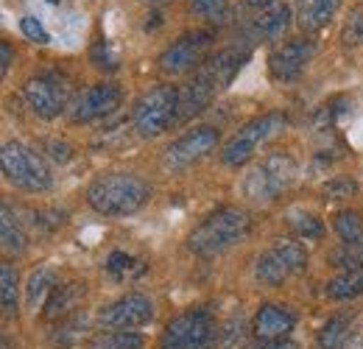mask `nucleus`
<instances>
[{"mask_svg": "<svg viewBox=\"0 0 363 349\" xmlns=\"http://www.w3.org/2000/svg\"><path fill=\"white\" fill-rule=\"evenodd\" d=\"M87 204L98 216L106 218H126L140 213L151 199V184L129 171H109L95 176L87 187Z\"/></svg>", "mask_w": 363, "mask_h": 349, "instance_id": "1", "label": "nucleus"}, {"mask_svg": "<svg viewBox=\"0 0 363 349\" xmlns=\"http://www.w3.org/2000/svg\"><path fill=\"white\" fill-rule=\"evenodd\" d=\"M249 232H252V218L246 210L221 207L210 213L201 223H196V229L187 235V249L199 257H216L238 246L240 240H246Z\"/></svg>", "mask_w": 363, "mask_h": 349, "instance_id": "2", "label": "nucleus"}, {"mask_svg": "<svg viewBox=\"0 0 363 349\" xmlns=\"http://www.w3.org/2000/svg\"><path fill=\"white\" fill-rule=\"evenodd\" d=\"M0 165H3V176L26 193H45L53 187V174L48 168L45 157L26 143H17V140L6 143L0 151Z\"/></svg>", "mask_w": 363, "mask_h": 349, "instance_id": "3", "label": "nucleus"}, {"mask_svg": "<svg viewBox=\"0 0 363 349\" xmlns=\"http://www.w3.org/2000/svg\"><path fill=\"white\" fill-rule=\"evenodd\" d=\"M177 106H179V87L174 84H160L140 95L132 112V126L137 137L157 140L168 129H177Z\"/></svg>", "mask_w": 363, "mask_h": 349, "instance_id": "4", "label": "nucleus"}, {"mask_svg": "<svg viewBox=\"0 0 363 349\" xmlns=\"http://www.w3.org/2000/svg\"><path fill=\"white\" fill-rule=\"evenodd\" d=\"M288 126V118L282 112H266V115H257L252 118L249 123H243L240 129L235 131L224 143L221 148V162L227 168H240L246 165L260 145H266L272 137H277L279 131Z\"/></svg>", "mask_w": 363, "mask_h": 349, "instance_id": "5", "label": "nucleus"}, {"mask_svg": "<svg viewBox=\"0 0 363 349\" xmlns=\"http://www.w3.org/2000/svg\"><path fill=\"white\" fill-rule=\"evenodd\" d=\"M218 341V327L216 318L201 310H184L179 316H174L162 336H160V349H216Z\"/></svg>", "mask_w": 363, "mask_h": 349, "instance_id": "6", "label": "nucleus"}, {"mask_svg": "<svg viewBox=\"0 0 363 349\" xmlns=\"http://www.w3.org/2000/svg\"><path fill=\"white\" fill-rule=\"evenodd\" d=\"M213 40H216L213 31H204V28L182 34L179 40H174L160 53V59H157L160 73L162 76H184V73L196 70L207 59V50L213 48Z\"/></svg>", "mask_w": 363, "mask_h": 349, "instance_id": "7", "label": "nucleus"}, {"mask_svg": "<svg viewBox=\"0 0 363 349\" xmlns=\"http://www.w3.org/2000/svg\"><path fill=\"white\" fill-rule=\"evenodd\" d=\"M218 129L213 126H196V129L184 131L182 137H177L165 154H162V168L168 174H179L184 168L201 162L204 157H210L216 148H218Z\"/></svg>", "mask_w": 363, "mask_h": 349, "instance_id": "8", "label": "nucleus"}, {"mask_svg": "<svg viewBox=\"0 0 363 349\" xmlns=\"http://www.w3.org/2000/svg\"><path fill=\"white\" fill-rule=\"evenodd\" d=\"M121 101H123V89L115 82H98L92 87L82 89L73 98L67 112H70L73 123H92V121H104V118L115 115Z\"/></svg>", "mask_w": 363, "mask_h": 349, "instance_id": "9", "label": "nucleus"}, {"mask_svg": "<svg viewBox=\"0 0 363 349\" xmlns=\"http://www.w3.org/2000/svg\"><path fill=\"white\" fill-rule=\"evenodd\" d=\"M154 321V302L145 294H126L112 305L101 307L98 324L104 330H135Z\"/></svg>", "mask_w": 363, "mask_h": 349, "instance_id": "10", "label": "nucleus"}, {"mask_svg": "<svg viewBox=\"0 0 363 349\" xmlns=\"http://www.w3.org/2000/svg\"><path fill=\"white\" fill-rule=\"evenodd\" d=\"M316 53V43L311 37H294L277 45L269 53V70L277 82H296Z\"/></svg>", "mask_w": 363, "mask_h": 349, "instance_id": "11", "label": "nucleus"}, {"mask_svg": "<svg viewBox=\"0 0 363 349\" xmlns=\"http://www.w3.org/2000/svg\"><path fill=\"white\" fill-rule=\"evenodd\" d=\"M23 95H26L28 109L37 118H43V121H53L65 109H70L67 106V92H65V87L53 76H34V79H28L26 87H23Z\"/></svg>", "mask_w": 363, "mask_h": 349, "instance_id": "12", "label": "nucleus"}, {"mask_svg": "<svg viewBox=\"0 0 363 349\" xmlns=\"http://www.w3.org/2000/svg\"><path fill=\"white\" fill-rule=\"evenodd\" d=\"M246 59H249V50H240V48H221L218 53L207 56V59L196 67V73L221 92V89H227L229 84L235 82V76L240 73V67L246 65Z\"/></svg>", "mask_w": 363, "mask_h": 349, "instance_id": "13", "label": "nucleus"}, {"mask_svg": "<svg viewBox=\"0 0 363 349\" xmlns=\"http://www.w3.org/2000/svg\"><path fill=\"white\" fill-rule=\"evenodd\" d=\"M296 327V316L285 305H274L266 302L252 318V333L257 336V341H277V338H288Z\"/></svg>", "mask_w": 363, "mask_h": 349, "instance_id": "14", "label": "nucleus"}, {"mask_svg": "<svg viewBox=\"0 0 363 349\" xmlns=\"http://www.w3.org/2000/svg\"><path fill=\"white\" fill-rule=\"evenodd\" d=\"M218 95V89L213 87L210 82H204L199 73H193L184 84L179 87V106H177V126L187 123L190 118H196L199 112H204L213 98Z\"/></svg>", "mask_w": 363, "mask_h": 349, "instance_id": "15", "label": "nucleus"}, {"mask_svg": "<svg viewBox=\"0 0 363 349\" xmlns=\"http://www.w3.org/2000/svg\"><path fill=\"white\" fill-rule=\"evenodd\" d=\"M84 294H87V288L82 282H59L56 291L48 299L45 310H43V318L45 321H62L65 316L76 313V307H79Z\"/></svg>", "mask_w": 363, "mask_h": 349, "instance_id": "16", "label": "nucleus"}, {"mask_svg": "<svg viewBox=\"0 0 363 349\" xmlns=\"http://www.w3.org/2000/svg\"><path fill=\"white\" fill-rule=\"evenodd\" d=\"M341 0H296V23L302 31L316 34L338 11Z\"/></svg>", "mask_w": 363, "mask_h": 349, "instance_id": "17", "label": "nucleus"}, {"mask_svg": "<svg viewBox=\"0 0 363 349\" xmlns=\"http://www.w3.org/2000/svg\"><path fill=\"white\" fill-rule=\"evenodd\" d=\"M255 28L263 40H272V43L282 40L291 28V6L285 0H274L272 6L260 11V17L255 20Z\"/></svg>", "mask_w": 363, "mask_h": 349, "instance_id": "18", "label": "nucleus"}, {"mask_svg": "<svg viewBox=\"0 0 363 349\" xmlns=\"http://www.w3.org/2000/svg\"><path fill=\"white\" fill-rule=\"evenodd\" d=\"M59 279H56V271L48 268V265H40L31 271L28 277V285H26V302H28V310H45L50 294L56 291Z\"/></svg>", "mask_w": 363, "mask_h": 349, "instance_id": "19", "label": "nucleus"}, {"mask_svg": "<svg viewBox=\"0 0 363 349\" xmlns=\"http://www.w3.org/2000/svg\"><path fill=\"white\" fill-rule=\"evenodd\" d=\"M87 330H90V316L82 313V310H76V313L65 316L56 324V330L50 333V341L56 347H76V344H82L87 338Z\"/></svg>", "mask_w": 363, "mask_h": 349, "instance_id": "20", "label": "nucleus"}, {"mask_svg": "<svg viewBox=\"0 0 363 349\" xmlns=\"http://www.w3.org/2000/svg\"><path fill=\"white\" fill-rule=\"evenodd\" d=\"M243 193L252 199V201H257V204H272L279 199V187L274 184V179L269 176V171L263 168V162H257L249 174L243 176Z\"/></svg>", "mask_w": 363, "mask_h": 349, "instance_id": "21", "label": "nucleus"}, {"mask_svg": "<svg viewBox=\"0 0 363 349\" xmlns=\"http://www.w3.org/2000/svg\"><path fill=\"white\" fill-rule=\"evenodd\" d=\"M324 294H327V299H335V302H350V299L363 297V268L338 271L333 279H327Z\"/></svg>", "mask_w": 363, "mask_h": 349, "instance_id": "22", "label": "nucleus"}, {"mask_svg": "<svg viewBox=\"0 0 363 349\" xmlns=\"http://www.w3.org/2000/svg\"><path fill=\"white\" fill-rule=\"evenodd\" d=\"M0 240H3V249L14 257L28 249V235L9 204H3V213H0Z\"/></svg>", "mask_w": 363, "mask_h": 349, "instance_id": "23", "label": "nucleus"}, {"mask_svg": "<svg viewBox=\"0 0 363 349\" xmlns=\"http://www.w3.org/2000/svg\"><path fill=\"white\" fill-rule=\"evenodd\" d=\"M0 305H3V316L14 318L17 307H20V271L14 262H3L0 265Z\"/></svg>", "mask_w": 363, "mask_h": 349, "instance_id": "24", "label": "nucleus"}, {"mask_svg": "<svg viewBox=\"0 0 363 349\" xmlns=\"http://www.w3.org/2000/svg\"><path fill=\"white\" fill-rule=\"evenodd\" d=\"M352 338V321L350 316H333L316 336L318 349H344Z\"/></svg>", "mask_w": 363, "mask_h": 349, "instance_id": "25", "label": "nucleus"}, {"mask_svg": "<svg viewBox=\"0 0 363 349\" xmlns=\"http://www.w3.org/2000/svg\"><path fill=\"white\" fill-rule=\"evenodd\" d=\"M288 274H291V271L285 268V262L277 257L274 249L263 252V255L257 257V262H255V279H257L260 285H266V288H279Z\"/></svg>", "mask_w": 363, "mask_h": 349, "instance_id": "26", "label": "nucleus"}, {"mask_svg": "<svg viewBox=\"0 0 363 349\" xmlns=\"http://www.w3.org/2000/svg\"><path fill=\"white\" fill-rule=\"evenodd\" d=\"M272 249L277 252V257L285 262V268L291 274L308 271V249L302 246L299 238H277V243H274Z\"/></svg>", "mask_w": 363, "mask_h": 349, "instance_id": "27", "label": "nucleus"}, {"mask_svg": "<svg viewBox=\"0 0 363 349\" xmlns=\"http://www.w3.org/2000/svg\"><path fill=\"white\" fill-rule=\"evenodd\" d=\"M263 168L269 171V176H272L274 184H277L279 190H288V187L296 182V174H299L294 157H291V154H282V151L269 154V157L263 160Z\"/></svg>", "mask_w": 363, "mask_h": 349, "instance_id": "28", "label": "nucleus"}, {"mask_svg": "<svg viewBox=\"0 0 363 349\" xmlns=\"http://www.w3.org/2000/svg\"><path fill=\"white\" fill-rule=\"evenodd\" d=\"M187 11L210 26H224L232 14V6L229 0H184Z\"/></svg>", "mask_w": 363, "mask_h": 349, "instance_id": "29", "label": "nucleus"}, {"mask_svg": "<svg viewBox=\"0 0 363 349\" xmlns=\"http://www.w3.org/2000/svg\"><path fill=\"white\" fill-rule=\"evenodd\" d=\"M333 232L338 235L341 243L363 246V218L352 210H338L333 216Z\"/></svg>", "mask_w": 363, "mask_h": 349, "instance_id": "30", "label": "nucleus"}, {"mask_svg": "<svg viewBox=\"0 0 363 349\" xmlns=\"http://www.w3.org/2000/svg\"><path fill=\"white\" fill-rule=\"evenodd\" d=\"M106 274L112 277V279H118V282H123V279H135L140 274H145V265L132 257V255H126V252H112L109 257H106Z\"/></svg>", "mask_w": 363, "mask_h": 349, "instance_id": "31", "label": "nucleus"}, {"mask_svg": "<svg viewBox=\"0 0 363 349\" xmlns=\"http://www.w3.org/2000/svg\"><path fill=\"white\" fill-rule=\"evenodd\" d=\"M92 344L95 349H143L145 338L135 330H104Z\"/></svg>", "mask_w": 363, "mask_h": 349, "instance_id": "32", "label": "nucleus"}, {"mask_svg": "<svg viewBox=\"0 0 363 349\" xmlns=\"http://www.w3.org/2000/svg\"><path fill=\"white\" fill-rule=\"evenodd\" d=\"M288 226H291V232L299 238V240H321L324 238V223L321 218H316L313 213H291V218H288Z\"/></svg>", "mask_w": 363, "mask_h": 349, "instance_id": "33", "label": "nucleus"}, {"mask_svg": "<svg viewBox=\"0 0 363 349\" xmlns=\"http://www.w3.org/2000/svg\"><path fill=\"white\" fill-rule=\"evenodd\" d=\"M341 43L344 48H363V3L350 9V14L341 26Z\"/></svg>", "mask_w": 363, "mask_h": 349, "instance_id": "34", "label": "nucleus"}, {"mask_svg": "<svg viewBox=\"0 0 363 349\" xmlns=\"http://www.w3.org/2000/svg\"><path fill=\"white\" fill-rule=\"evenodd\" d=\"M330 265L341 268V271H358L363 268V246H350V243H338L330 252Z\"/></svg>", "mask_w": 363, "mask_h": 349, "instance_id": "35", "label": "nucleus"}, {"mask_svg": "<svg viewBox=\"0 0 363 349\" xmlns=\"http://www.w3.org/2000/svg\"><path fill=\"white\" fill-rule=\"evenodd\" d=\"M90 59H92V65H95L98 70H104V73H115V70L121 67V59H118V50H115V48H112V45H109V43H98V45H92Z\"/></svg>", "mask_w": 363, "mask_h": 349, "instance_id": "36", "label": "nucleus"}, {"mask_svg": "<svg viewBox=\"0 0 363 349\" xmlns=\"http://www.w3.org/2000/svg\"><path fill=\"white\" fill-rule=\"evenodd\" d=\"M321 193H324V199H350L358 193V182L350 176H333L330 182H324Z\"/></svg>", "mask_w": 363, "mask_h": 349, "instance_id": "37", "label": "nucleus"}, {"mask_svg": "<svg viewBox=\"0 0 363 349\" xmlns=\"http://www.w3.org/2000/svg\"><path fill=\"white\" fill-rule=\"evenodd\" d=\"M20 31H23L26 40H31V43H37V45L50 43V34L43 28V23H40L37 17H23V20H20Z\"/></svg>", "mask_w": 363, "mask_h": 349, "instance_id": "38", "label": "nucleus"}, {"mask_svg": "<svg viewBox=\"0 0 363 349\" xmlns=\"http://www.w3.org/2000/svg\"><path fill=\"white\" fill-rule=\"evenodd\" d=\"M34 218H37V226H40V229L53 232V229H59V226L67 221V216L59 213V210H40V213H34Z\"/></svg>", "mask_w": 363, "mask_h": 349, "instance_id": "39", "label": "nucleus"}, {"mask_svg": "<svg viewBox=\"0 0 363 349\" xmlns=\"http://www.w3.org/2000/svg\"><path fill=\"white\" fill-rule=\"evenodd\" d=\"M45 148H48V154H50L56 162H67V160H70V145H67V143H59V140H48Z\"/></svg>", "mask_w": 363, "mask_h": 349, "instance_id": "40", "label": "nucleus"}, {"mask_svg": "<svg viewBox=\"0 0 363 349\" xmlns=\"http://www.w3.org/2000/svg\"><path fill=\"white\" fill-rule=\"evenodd\" d=\"M11 62H14V48H11V43H0V70L3 73H9V67H11Z\"/></svg>", "mask_w": 363, "mask_h": 349, "instance_id": "41", "label": "nucleus"}, {"mask_svg": "<svg viewBox=\"0 0 363 349\" xmlns=\"http://www.w3.org/2000/svg\"><path fill=\"white\" fill-rule=\"evenodd\" d=\"M252 349H299L296 347V341H291V338H277V341H260L257 347Z\"/></svg>", "mask_w": 363, "mask_h": 349, "instance_id": "42", "label": "nucleus"}, {"mask_svg": "<svg viewBox=\"0 0 363 349\" xmlns=\"http://www.w3.org/2000/svg\"><path fill=\"white\" fill-rule=\"evenodd\" d=\"M243 3H246V6H252V9H260V11H263L266 6H272L274 0H243Z\"/></svg>", "mask_w": 363, "mask_h": 349, "instance_id": "43", "label": "nucleus"}, {"mask_svg": "<svg viewBox=\"0 0 363 349\" xmlns=\"http://www.w3.org/2000/svg\"><path fill=\"white\" fill-rule=\"evenodd\" d=\"M350 349H363V333H358V338H352V347Z\"/></svg>", "mask_w": 363, "mask_h": 349, "instance_id": "44", "label": "nucleus"}, {"mask_svg": "<svg viewBox=\"0 0 363 349\" xmlns=\"http://www.w3.org/2000/svg\"><path fill=\"white\" fill-rule=\"evenodd\" d=\"M48 3H50V6H56V3H62V0H48Z\"/></svg>", "mask_w": 363, "mask_h": 349, "instance_id": "45", "label": "nucleus"}, {"mask_svg": "<svg viewBox=\"0 0 363 349\" xmlns=\"http://www.w3.org/2000/svg\"><path fill=\"white\" fill-rule=\"evenodd\" d=\"M148 3H168V0H148Z\"/></svg>", "mask_w": 363, "mask_h": 349, "instance_id": "46", "label": "nucleus"}]
</instances>
